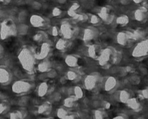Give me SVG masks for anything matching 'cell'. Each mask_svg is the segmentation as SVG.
<instances>
[{
	"label": "cell",
	"mask_w": 148,
	"mask_h": 119,
	"mask_svg": "<svg viewBox=\"0 0 148 119\" xmlns=\"http://www.w3.org/2000/svg\"><path fill=\"white\" fill-rule=\"evenodd\" d=\"M15 33V27L13 23L10 21H6L2 23L0 30L1 39H5L14 35Z\"/></svg>",
	"instance_id": "1"
},
{
	"label": "cell",
	"mask_w": 148,
	"mask_h": 119,
	"mask_svg": "<svg viewBox=\"0 0 148 119\" xmlns=\"http://www.w3.org/2000/svg\"><path fill=\"white\" fill-rule=\"evenodd\" d=\"M31 23L35 27H42L45 24V20L41 16L34 15L31 18Z\"/></svg>",
	"instance_id": "2"
},
{
	"label": "cell",
	"mask_w": 148,
	"mask_h": 119,
	"mask_svg": "<svg viewBox=\"0 0 148 119\" xmlns=\"http://www.w3.org/2000/svg\"><path fill=\"white\" fill-rule=\"evenodd\" d=\"M61 31H62V34L64 35V36L66 38H70L73 34V31L71 27L68 24H64L61 27Z\"/></svg>",
	"instance_id": "3"
},
{
	"label": "cell",
	"mask_w": 148,
	"mask_h": 119,
	"mask_svg": "<svg viewBox=\"0 0 148 119\" xmlns=\"http://www.w3.org/2000/svg\"><path fill=\"white\" fill-rule=\"evenodd\" d=\"M96 31H95L92 28H87L84 31V39L86 40H91L95 36Z\"/></svg>",
	"instance_id": "4"
},
{
	"label": "cell",
	"mask_w": 148,
	"mask_h": 119,
	"mask_svg": "<svg viewBox=\"0 0 148 119\" xmlns=\"http://www.w3.org/2000/svg\"><path fill=\"white\" fill-rule=\"evenodd\" d=\"M9 77V73L5 69L0 68V82L1 83H5L8 80Z\"/></svg>",
	"instance_id": "5"
},
{
	"label": "cell",
	"mask_w": 148,
	"mask_h": 119,
	"mask_svg": "<svg viewBox=\"0 0 148 119\" xmlns=\"http://www.w3.org/2000/svg\"><path fill=\"white\" fill-rule=\"evenodd\" d=\"M118 41L121 44H124L127 41V36L124 33H120L118 35Z\"/></svg>",
	"instance_id": "6"
},
{
	"label": "cell",
	"mask_w": 148,
	"mask_h": 119,
	"mask_svg": "<svg viewBox=\"0 0 148 119\" xmlns=\"http://www.w3.org/2000/svg\"><path fill=\"white\" fill-rule=\"evenodd\" d=\"M145 12H144L143 11L140 10H136V12H135V18H136L138 21H142V20L145 18Z\"/></svg>",
	"instance_id": "7"
},
{
	"label": "cell",
	"mask_w": 148,
	"mask_h": 119,
	"mask_svg": "<svg viewBox=\"0 0 148 119\" xmlns=\"http://www.w3.org/2000/svg\"><path fill=\"white\" fill-rule=\"evenodd\" d=\"M129 20L126 16H121L117 19V23L119 24H126L127 23Z\"/></svg>",
	"instance_id": "8"
},
{
	"label": "cell",
	"mask_w": 148,
	"mask_h": 119,
	"mask_svg": "<svg viewBox=\"0 0 148 119\" xmlns=\"http://www.w3.org/2000/svg\"><path fill=\"white\" fill-rule=\"evenodd\" d=\"M61 14V10L58 8H55L53 10V15H55V16H58Z\"/></svg>",
	"instance_id": "9"
},
{
	"label": "cell",
	"mask_w": 148,
	"mask_h": 119,
	"mask_svg": "<svg viewBox=\"0 0 148 119\" xmlns=\"http://www.w3.org/2000/svg\"><path fill=\"white\" fill-rule=\"evenodd\" d=\"M91 22H92V23H97L99 22V19H98V18L97 16L93 15V16L92 17V18H91Z\"/></svg>",
	"instance_id": "10"
},
{
	"label": "cell",
	"mask_w": 148,
	"mask_h": 119,
	"mask_svg": "<svg viewBox=\"0 0 148 119\" xmlns=\"http://www.w3.org/2000/svg\"><path fill=\"white\" fill-rule=\"evenodd\" d=\"M134 2H136V3H139V2H141L142 1V0H133Z\"/></svg>",
	"instance_id": "11"
},
{
	"label": "cell",
	"mask_w": 148,
	"mask_h": 119,
	"mask_svg": "<svg viewBox=\"0 0 148 119\" xmlns=\"http://www.w3.org/2000/svg\"><path fill=\"white\" fill-rule=\"evenodd\" d=\"M2 47L0 46V56H1V55H2Z\"/></svg>",
	"instance_id": "12"
},
{
	"label": "cell",
	"mask_w": 148,
	"mask_h": 119,
	"mask_svg": "<svg viewBox=\"0 0 148 119\" xmlns=\"http://www.w3.org/2000/svg\"><path fill=\"white\" fill-rule=\"evenodd\" d=\"M1 2H5V1H6V0H0Z\"/></svg>",
	"instance_id": "13"
}]
</instances>
